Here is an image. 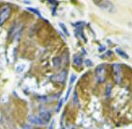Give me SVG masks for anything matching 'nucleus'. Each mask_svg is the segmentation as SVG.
I'll return each instance as SVG.
<instances>
[{"label": "nucleus", "mask_w": 132, "mask_h": 129, "mask_svg": "<svg viewBox=\"0 0 132 129\" xmlns=\"http://www.w3.org/2000/svg\"><path fill=\"white\" fill-rule=\"evenodd\" d=\"M11 15V8L10 5H4L0 10V26H2L4 23L9 20V18Z\"/></svg>", "instance_id": "f257e3e1"}, {"label": "nucleus", "mask_w": 132, "mask_h": 129, "mask_svg": "<svg viewBox=\"0 0 132 129\" xmlns=\"http://www.w3.org/2000/svg\"><path fill=\"white\" fill-rule=\"evenodd\" d=\"M96 80L98 83L104 82L106 80V66L105 65H99L96 68Z\"/></svg>", "instance_id": "f03ea898"}, {"label": "nucleus", "mask_w": 132, "mask_h": 129, "mask_svg": "<svg viewBox=\"0 0 132 129\" xmlns=\"http://www.w3.org/2000/svg\"><path fill=\"white\" fill-rule=\"evenodd\" d=\"M113 68V75H114L115 81L117 84H120L121 80H122V66L119 64H114L112 66Z\"/></svg>", "instance_id": "7ed1b4c3"}, {"label": "nucleus", "mask_w": 132, "mask_h": 129, "mask_svg": "<svg viewBox=\"0 0 132 129\" xmlns=\"http://www.w3.org/2000/svg\"><path fill=\"white\" fill-rule=\"evenodd\" d=\"M96 5H97L98 7L102 8L103 10H113V4L110 1H95Z\"/></svg>", "instance_id": "20e7f679"}, {"label": "nucleus", "mask_w": 132, "mask_h": 129, "mask_svg": "<svg viewBox=\"0 0 132 129\" xmlns=\"http://www.w3.org/2000/svg\"><path fill=\"white\" fill-rule=\"evenodd\" d=\"M66 78H67V71L66 70H63L61 71L60 73H58L57 75H54V76H52V81H56V82H65L66 81Z\"/></svg>", "instance_id": "39448f33"}, {"label": "nucleus", "mask_w": 132, "mask_h": 129, "mask_svg": "<svg viewBox=\"0 0 132 129\" xmlns=\"http://www.w3.org/2000/svg\"><path fill=\"white\" fill-rule=\"evenodd\" d=\"M38 117H39L40 121L42 122V124H48L49 122H50V120H51V113L49 111H47V110H42V111H40Z\"/></svg>", "instance_id": "423d86ee"}, {"label": "nucleus", "mask_w": 132, "mask_h": 129, "mask_svg": "<svg viewBox=\"0 0 132 129\" xmlns=\"http://www.w3.org/2000/svg\"><path fill=\"white\" fill-rule=\"evenodd\" d=\"M84 64V60L81 58V56L79 54H75L73 56V65L75 66H81Z\"/></svg>", "instance_id": "0eeeda50"}, {"label": "nucleus", "mask_w": 132, "mask_h": 129, "mask_svg": "<svg viewBox=\"0 0 132 129\" xmlns=\"http://www.w3.org/2000/svg\"><path fill=\"white\" fill-rule=\"evenodd\" d=\"M29 121L32 123V124H37V125H44L43 124H42V122L40 121V119H39V117L38 116H35V115H32V116L29 117Z\"/></svg>", "instance_id": "6e6552de"}, {"label": "nucleus", "mask_w": 132, "mask_h": 129, "mask_svg": "<svg viewBox=\"0 0 132 129\" xmlns=\"http://www.w3.org/2000/svg\"><path fill=\"white\" fill-rule=\"evenodd\" d=\"M116 53L119 54V55H121L123 57V58L125 59H128V55H127V53H125V51H123L122 50H120V49H116Z\"/></svg>", "instance_id": "1a4fd4ad"}, {"label": "nucleus", "mask_w": 132, "mask_h": 129, "mask_svg": "<svg viewBox=\"0 0 132 129\" xmlns=\"http://www.w3.org/2000/svg\"><path fill=\"white\" fill-rule=\"evenodd\" d=\"M59 25H60V27L63 29V31L65 32V34L66 35H68V36H69V31L67 30V28H66V26H65V24L64 23H59Z\"/></svg>", "instance_id": "9d476101"}]
</instances>
